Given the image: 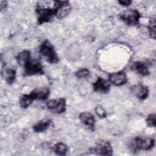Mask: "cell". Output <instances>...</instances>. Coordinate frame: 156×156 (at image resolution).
I'll use <instances>...</instances> for the list:
<instances>
[{"label": "cell", "instance_id": "1", "mask_svg": "<svg viewBox=\"0 0 156 156\" xmlns=\"http://www.w3.org/2000/svg\"><path fill=\"white\" fill-rule=\"evenodd\" d=\"M58 1H41L37 2L35 13L38 24H42L51 21L56 13Z\"/></svg>", "mask_w": 156, "mask_h": 156}, {"label": "cell", "instance_id": "2", "mask_svg": "<svg viewBox=\"0 0 156 156\" xmlns=\"http://www.w3.org/2000/svg\"><path fill=\"white\" fill-rule=\"evenodd\" d=\"M39 52L49 63H57L59 61V58L54 46L48 40H45L41 44Z\"/></svg>", "mask_w": 156, "mask_h": 156}, {"label": "cell", "instance_id": "3", "mask_svg": "<svg viewBox=\"0 0 156 156\" xmlns=\"http://www.w3.org/2000/svg\"><path fill=\"white\" fill-rule=\"evenodd\" d=\"M131 146L134 151L138 150L150 151L155 146V140L152 138H142L137 136L134 138Z\"/></svg>", "mask_w": 156, "mask_h": 156}, {"label": "cell", "instance_id": "4", "mask_svg": "<svg viewBox=\"0 0 156 156\" xmlns=\"http://www.w3.org/2000/svg\"><path fill=\"white\" fill-rule=\"evenodd\" d=\"M140 13L136 9H128L119 15V18L128 26H136L141 18Z\"/></svg>", "mask_w": 156, "mask_h": 156}, {"label": "cell", "instance_id": "5", "mask_svg": "<svg viewBox=\"0 0 156 156\" xmlns=\"http://www.w3.org/2000/svg\"><path fill=\"white\" fill-rule=\"evenodd\" d=\"M48 109L52 113L61 114L66 109V100L64 98H57L50 99L46 102Z\"/></svg>", "mask_w": 156, "mask_h": 156}, {"label": "cell", "instance_id": "6", "mask_svg": "<svg viewBox=\"0 0 156 156\" xmlns=\"http://www.w3.org/2000/svg\"><path fill=\"white\" fill-rule=\"evenodd\" d=\"M23 68L24 75L25 76L43 75L44 74L41 64L37 61H34L31 59Z\"/></svg>", "mask_w": 156, "mask_h": 156}, {"label": "cell", "instance_id": "7", "mask_svg": "<svg viewBox=\"0 0 156 156\" xmlns=\"http://www.w3.org/2000/svg\"><path fill=\"white\" fill-rule=\"evenodd\" d=\"M94 151L97 155H112L113 153V149L111 144L105 140L99 141L94 148Z\"/></svg>", "mask_w": 156, "mask_h": 156}, {"label": "cell", "instance_id": "8", "mask_svg": "<svg viewBox=\"0 0 156 156\" xmlns=\"http://www.w3.org/2000/svg\"><path fill=\"white\" fill-rule=\"evenodd\" d=\"M108 80L110 83L115 86H121L127 83V77L124 71H118L110 74Z\"/></svg>", "mask_w": 156, "mask_h": 156}, {"label": "cell", "instance_id": "9", "mask_svg": "<svg viewBox=\"0 0 156 156\" xmlns=\"http://www.w3.org/2000/svg\"><path fill=\"white\" fill-rule=\"evenodd\" d=\"M92 85L93 90L99 93H107L110 89V83L108 80L100 77L97 78Z\"/></svg>", "mask_w": 156, "mask_h": 156}, {"label": "cell", "instance_id": "10", "mask_svg": "<svg viewBox=\"0 0 156 156\" xmlns=\"http://www.w3.org/2000/svg\"><path fill=\"white\" fill-rule=\"evenodd\" d=\"M79 120L81 123L87 127L89 130L94 131L95 129V118L90 112H85L79 115Z\"/></svg>", "mask_w": 156, "mask_h": 156}, {"label": "cell", "instance_id": "11", "mask_svg": "<svg viewBox=\"0 0 156 156\" xmlns=\"http://www.w3.org/2000/svg\"><path fill=\"white\" fill-rule=\"evenodd\" d=\"M71 12V5L68 1H58L56 17L62 19L67 16Z\"/></svg>", "mask_w": 156, "mask_h": 156}, {"label": "cell", "instance_id": "12", "mask_svg": "<svg viewBox=\"0 0 156 156\" xmlns=\"http://www.w3.org/2000/svg\"><path fill=\"white\" fill-rule=\"evenodd\" d=\"M29 94L34 101H45L48 98L49 96L50 90L47 87L36 88L35 89L33 90Z\"/></svg>", "mask_w": 156, "mask_h": 156}, {"label": "cell", "instance_id": "13", "mask_svg": "<svg viewBox=\"0 0 156 156\" xmlns=\"http://www.w3.org/2000/svg\"><path fill=\"white\" fill-rule=\"evenodd\" d=\"M132 93L140 100L146 99L149 95L148 88L143 85H135L131 87Z\"/></svg>", "mask_w": 156, "mask_h": 156}, {"label": "cell", "instance_id": "14", "mask_svg": "<svg viewBox=\"0 0 156 156\" xmlns=\"http://www.w3.org/2000/svg\"><path fill=\"white\" fill-rule=\"evenodd\" d=\"M131 69L140 76H147L149 74L147 65L141 62H133L131 66Z\"/></svg>", "mask_w": 156, "mask_h": 156}, {"label": "cell", "instance_id": "15", "mask_svg": "<svg viewBox=\"0 0 156 156\" xmlns=\"http://www.w3.org/2000/svg\"><path fill=\"white\" fill-rule=\"evenodd\" d=\"M1 76L7 84L11 85L15 81L16 70L12 68H4L2 69Z\"/></svg>", "mask_w": 156, "mask_h": 156}, {"label": "cell", "instance_id": "16", "mask_svg": "<svg viewBox=\"0 0 156 156\" xmlns=\"http://www.w3.org/2000/svg\"><path fill=\"white\" fill-rule=\"evenodd\" d=\"M52 124L50 119H43L33 126V130L36 133H41L47 130Z\"/></svg>", "mask_w": 156, "mask_h": 156}, {"label": "cell", "instance_id": "17", "mask_svg": "<svg viewBox=\"0 0 156 156\" xmlns=\"http://www.w3.org/2000/svg\"><path fill=\"white\" fill-rule=\"evenodd\" d=\"M16 60L19 65L24 67L30 60V52L28 50L20 52L16 56Z\"/></svg>", "mask_w": 156, "mask_h": 156}, {"label": "cell", "instance_id": "18", "mask_svg": "<svg viewBox=\"0 0 156 156\" xmlns=\"http://www.w3.org/2000/svg\"><path fill=\"white\" fill-rule=\"evenodd\" d=\"M34 101L30 94H24L20 98V105L23 108H27L32 104Z\"/></svg>", "mask_w": 156, "mask_h": 156}, {"label": "cell", "instance_id": "19", "mask_svg": "<svg viewBox=\"0 0 156 156\" xmlns=\"http://www.w3.org/2000/svg\"><path fill=\"white\" fill-rule=\"evenodd\" d=\"M68 150V147L67 145H66L65 143L62 142L56 143L54 146V151L57 155H66Z\"/></svg>", "mask_w": 156, "mask_h": 156}, {"label": "cell", "instance_id": "20", "mask_svg": "<svg viewBox=\"0 0 156 156\" xmlns=\"http://www.w3.org/2000/svg\"><path fill=\"white\" fill-rule=\"evenodd\" d=\"M149 34L151 38L155 40V18L152 17L149 20L148 24Z\"/></svg>", "mask_w": 156, "mask_h": 156}, {"label": "cell", "instance_id": "21", "mask_svg": "<svg viewBox=\"0 0 156 156\" xmlns=\"http://www.w3.org/2000/svg\"><path fill=\"white\" fill-rule=\"evenodd\" d=\"M74 75L76 77L82 79L85 78L89 76L90 75V71L87 68H81L75 72Z\"/></svg>", "mask_w": 156, "mask_h": 156}, {"label": "cell", "instance_id": "22", "mask_svg": "<svg viewBox=\"0 0 156 156\" xmlns=\"http://www.w3.org/2000/svg\"><path fill=\"white\" fill-rule=\"evenodd\" d=\"M155 113H151L147 116L146 119V122L148 127H155L156 125L155 120Z\"/></svg>", "mask_w": 156, "mask_h": 156}, {"label": "cell", "instance_id": "23", "mask_svg": "<svg viewBox=\"0 0 156 156\" xmlns=\"http://www.w3.org/2000/svg\"><path fill=\"white\" fill-rule=\"evenodd\" d=\"M94 111L100 118H105L107 117V112L102 106L97 105L94 108Z\"/></svg>", "mask_w": 156, "mask_h": 156}, {"label": "cell", "instance_id": "24", "mask_svg": "<svg viewBox=\"0 0 156 156\" xmlns=\"http://www.w3.org/2000/svg\"><path fill=\"white\" fill-rule=\"evenodd\" d=\"M118 2L121 5H122V6H129L130 5L132 1H130V0H120V1H118Z\"/></svg>", "mask_w": 156, "mask_h": 156}, {"label": "cell", "instance_id": "25", "mask_svg": "<svg viewBox=\"0 0 156 156\" xmlns=\"http://www.w3.org/2000/svg\"><path fill=\"white\" fill-rule=\"evenodd\" d=\"M8 5V3L6 1H1L0 2V9H1V11L2 12L3 10H4L7 7Z\"/></svg>", "mask_w": 156, "mask_h": 156}]
</instances>
